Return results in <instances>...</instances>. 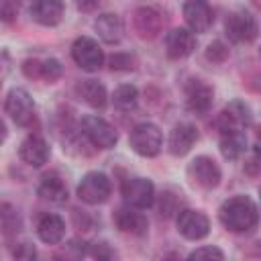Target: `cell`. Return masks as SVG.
<instances>
[{
    "mask_svg": "<svg viewBox=\"0 0 261 261\" xmlns=\"http://www.w3.org/2000/svg\"><path fill=\"white\" fill-rule=\"evenodd\" d=\"M218 218L224 228L232 232H245L257 224L259 210H257V204L249 196H232L220 206Z\"/></svg>",
    "mask_w": 261,
    "mask_h": 261,
    "instance_id": "6da1fadb",
    "label": "cell"
},
{
    "mask_svg": "<svg viewBox=\"0 0 261 261\" xmlns=\"http://www.w3.org/2000/svg\"><path fill=\"white\" fill-rule=\"evenodd\" d=\"M128 145L141 157H155L161 151V145H163V137H161L159 126H155L153 122H141V124H137L130 130Z\"/></svg>",
    "mask_w": 261,
    "mask_h": 261,
    "instance_id": "7a4b0ae2",
    "label": "cell"
},
{
    "mask_svg": "<svg viewBox=\"0 0 261 261\" xmlns=\"http://www.w3.org/2000/svg\"><path fill=\"white\" fill-rule=\"evenodd\" d=\"M188 179L192 186L202 188V190H212L220 184V167L216 165V161L208 155H198L188 163Z\"/></svg>",
    "mask_w": 261,
    "mask_h": 261,
    "instance_id": "3957f363",
    "label": "cell"
},
{
    "mask_svg": "<svg viewBox=\"0 0 261 261\" xmlns=\"http://www.w3.org/2000/svg\"><path fill=\"white\" fill-rule=\"evenodd\" d=\"M4 112L18 126H31L35 122V102L24 88H12L6 94Z\"/></svg>",
    "mask_w": 261,
    "mask_h": 261,
    "instance_id": "277c9868",
    "label": "cell"
},
{
    "mask_svg": "<svg viewBox=\"0 0 261 261\" xmlns=\"http://www.w3.org/2000/svg\"><path fill=\"white\" fill-rule=\"evenodd\" d=\"M224 33L232 43H251L257 39L259 27L251 12L237 10V12L228 14V18L224 22Z\"/></svg>",
    "mask_w": 261,
    "mask_h": 261,
    "instance_id": "5b68a950",
    "label": "cell"
},
{
    "mask_svg": "<svg viewBox=\"0 0 261 261\" xmlns=\"http://www.w3.org/2000/svg\"><path fill=\"white\" fill-rule=\"evenodd\" d=\"M82 135L98 149H112L118 141V135L112 124H108L100 116H84L82 118Z\"/></svg>",
    "mask_w": 261,
    "mask_h": 261,
    "instance_id": "8992f818",
    "label": "cell"
},
{
    "mask_svg": "<svg viewBox=\"0 0 261 261\" xmlns=\"http://www.w3.org/2000/svg\"><path fill=\"white\" fill-rule=\"evenodd\" d=\"M110 196V179L102 171H90L77 184V198L90 206L104 204Z\"/></svg>",
    "mask_w": 261,
    "mask_h": 261,
    "instance_id": "52a82bcc",
    "label": "cell"
},
{
    "mask_svg": "<svg viewBox=\"0 0 261 261\" xmlns=\"http://www.w3.org/2000/svg\"><path fill=\"white\" fill-rule=\"evenodd\" d=\"M71 57L84 71H98L104 63V51L92 37H77L71 45Z\"/></svg>",
    "mask_w": 261,
    "mask_h": 261,
    "instance_id": "ba28073f",
    "label": "cell"
},
{
    "mask_svg": "<svg viewBox=\"0 0 261 261\" xmlns=\"http://www.w3.org/2000/svg\"><path fill=\"white\" fill-rule=\"evenodd\" d=\"M122 196L128 206L145 210V208H151L155 202V188L147 177H128L122 184Z\"/></svg>",
    "mask_w": 261,
    "mask_h": 261,
    "instance_id": "9c48e42d",
    "label": "cell"
},
{
    "mask_svg": "<svg viewBox=\"0 0 261 261\" xmlns=\"http://www.w3.org/2000/svg\"><path fill=\"white\" fill-rule=\"evenodd\" d=\"M251 120H253L251 108L243 100H232L218 114L216 124H218L220 133H224V130H243L245 126L251 124Z\"/></svg>",
    "mask_w": 261,
    "mask_h": 261,
    "instance_id": "30bf717a",
    "label": "cell"
},
{
    "mask_svg": "<svg viewBox=\"0 0 261 261\" xmlns=\"http://www.w3.org/2000/svg\"><path fill=\"white\" fill-rule=\"evenodd\" d=\"M196 49V35L192 29H171L165 35V53L169 59H184Z\"/></svg>",
    "mask_w": 261,
    "mask_h": 261,
    "instance_id": "8fae6325",
    "label": "cell"
},
{
    "mask_svg": "<svg viewBox=\"0 0 261 261\" xmlns=\"http://www.w3.org/2000/svg\"><path fill=\"white\" fill-rule=\"evenodd\" d=\"M177 230L190 241H200L210 232V220L200 210H181L177 214Z\"/></svg>",
    "mask_w": 261,
    "mask_h": 261,
    "instance_id": "7c38bea8",
    "label": "cell"
},
{
    "mask_svg": "<svg viewBox=\"0 0 261 261\" xmlns=\"http://www.w3.org/2000/svg\"><path fill=\"white\" fill-rule=\"evenodd\" d=\"M214 90L202 80H190L186 84V106L194 114H206L212 106Z\"/></svg>",
    "mask_w": 261,
    "mask_h": 261,
    "instance_id": "4fadbf2b",
    "label": "cell"
},
{
    "mask_svg": "<svg viewBox=\"0 0 261 261\" xmlns=\"http://www.w3.org/2000/svg\"><path fill=\"white\" fill-rule=\"evenodd\" d=\"M184 18L188 22V27L194 33H204L210 29L214 16H212V8L206 0H188L184 4Z\"/></svg>",
    "mask_w": 261,
    "mask_h": 261,
    "instance_id": "5bb4252c",
    "label": "cell"
},
{
    "mask_svg": "<svg viewBox=\"0 0 261 261\" xmlns=\"http://www.w3.org/2000/svg\"><path fill=\"white\" fill-rule=\"evenodd\" d=\"M65 12L63 0H35L31 6V18L43 27H55Z\"/></svg>",
    "mask_w": 261,
    "mask_h": 261,
    "instance_id": "9a60e30c",
    "label": "cell"
},
{
    "mask_svg": "<svg viewBox=\"0 0 261 261\" xmlns=\"http://www.w3.org/2000/svg\"><path fill=\"white\" fill-rule=\"evenodd\" d=\"M133 27L141 39H155L161 33V14L151 6H141L135 10Z\"/></svg>",
    "mask_w": 261,
    "mask_h": 261,
    "instance_id": "2e32d148",
    "label": "cell"
},
{
    "mask_svg": "<svg viewBox=\"0 0 261 261\" xmlns=\"http://www.w3.org/2000/svg\"><path fill=\"white\" fill-rule=\"evenodd\" d=\"M139 208L130 206V208H118L114 212V224L120 232H126V234H135V237H141L147 232V216L143 212H137Z\"/></svg>",
    "mask_w": 261,
    "mask_h": 261,
    "instance_id": "e0dca14e",
    "label": "cell"
},
{
    "mask_svg": "<svg viewBox=\"0 0 261 261\" xmlns=\"http://www.w3.org/2000/svg\"><path fill=\"white\" fill-rule=\"evenodd\" d=\"M18 155H20V159H22L27 165H31V167H41V165H45L47 159H49V147H47V143H45L43 137H39V135H29V137L20 143Z\"/></svg>",
    "mask_w": 261,
    "mask_h": 261,
    "instance_id": "ac0fdd59",
    "label": "cell"
},
{
    "mask_svg": "<svg viewBox=\"0 0 261 261\" xmlns=\"http://www.w3.org/2000/svg\"><path fill=\"white\" fill-rule=\"evenodd\" d=\"M196 141H198V128L190 122H179L169 133V143H167L169 153L175 155V157H181L194 147Z\"/></svg>",
    "mask_w": 261,
    "mask_h": 261,
    "instance_id": "d6986e66",
    "label": "cell"
},
{
    "mask_svg": "<svg viewBox=\"0 0 261 261\" xmlns=\"http://www.w3.org/2000/svg\"><path fill=\"white\" fill-rule=\"evenodd\" d=\"M37 194L43 200H49V202H55V204H61V202L67 200V188H65L63 179L57 173L43 175L39 186H37Z\"/></svg>",
    "mask_w": 261,
    "mask_h": 261,
    "instance_id": "ffe728a7",
    "label": "cell"
},
{
    "mask_svg": "<svg viewBox=\"0 0 261 261\" xmlns=\"http://www.w3.org/2000/svg\"><path fill=\"white\" fill-rule=\"evenodd\" d=\"M37 234L47 245H57L65 234V222L57 214H45L37 224Z\"/></svg>",
    "mask_w": 261,
    "mask_h": 261,
    "instance_id": "44dd1931",
    "label": "cell"
},
{
    "mask_svg": "<svg viewBox=\"0 0 261 261\" xmlns=\"http://www.w3.org/2000/svg\"><path fill=\"white\" fill-rule=\"evenodd\" d=\"M75 94L92 108H104L106 106V88L96 80H82L75 86Z\"/></svg>",
    "mask_w": 261,
    "mask_h": 261,
    "instance_id": "7402d4cb",
    "label": "cell"
},
{
    "mask_svg": "<svg viewBox=\"0 0 261 261\" xmlns=\"http://www.w3.org/2000/svg\"><path fill=\"white\" fill-rule=\"evenodd\" d=\"M94 29H96L98 37L104 43H118L120 37H122V20L116 14H110V12L98 16L96 22H94Z\"/></svg>",
    "mask_w": 261,
    "mask_h": 261,
    "instance_id": "603a6c76",
    "label": "cell"
},
{
    "mask_svg": "<svg viewBox=\"0 0 261 261\" xmlns=\"http://www.w3.org/2000/svg\"><path fill=\"white\" fill-rule=\"evenodd\" d=\"M247 149V137L243 130H224L220 137V153L224 159H239Z\"/></svg>",
    "mask_w": 261,
    "mask_h": 261,
    "instance_id": "cb8c5ba5",
    "label": "cell"
},
{
    "mask_svg": "<svg viewBox=\"0 0 261 261\" xmlns=\"http://www.w3.org/2000/svg\"><path fill=\"white\" fill-rule=\"evenodd\" d=\"M137 102H139V92L135 86L130 84H122L114 90L112 94V104L114 108H118L120 112H130L137 108Z\"/></svg>",
    "mask_w": 261,
    "mask_h": 261,
    "instance_id": "d4e9b609",
    "label": "cell"
},
{
    "mask_svg": "<svg viewBox=\"0 0 261 261\" xmlns=\"http://www.w3.org/2000/svg\"><path fill=\"white\" fill-rule=\"evenodd\" d=\"M0 210H2L0 216H2V230H4V234L6 237L8 234H16L20 230V218H18L16 210L10 204H2Z\"/></svg>",
    "mask_w": 261,
    "mask_h": 261,
    "instance_id": "484cf974",
    "label": "cell"
},
{
    "mask_svg": "<svg viewBox=\"0 0 261 261\" xmlns=\"http://www.w3.org/2000/svg\"><path fill=\"white\" fill-rule=\"evenodd\" d=\"M63 75V65L57 61V59H53V57H49V59H43L41 61V80H45V82H55V80H59Z\"/></svg>",
    "mask_w": 261,
    "mask_h": 261,
    "instance_id": "4316f807",
    "label": "cell"
},
{
    "mask_svg": "<svg viewBox=\"0 0 261 261\" xmlns=\"http://www.w3.org/2000/svg\"><path fill=\"white\" fill-rule=\"evenodd\" d=\"M228 57V47L222 43V41H212L208 47H206V59L212 61V63H222L226 61Z\"/></svg>",
    "mask_w": 261,
    "mask_h": 261,
    "instance_id": "83f0119b",
    "label": "cell"
},
{
    "mask_svg": "<svg viewBox=\"0 0 261 261\" xmlns=\"http://www.w3.org/2000/svg\"><path fill=\"white\" fill-rule=\"evenodd\" d=\"M108 63H110L112 69H124V71H128V69L135 67V59H133L128 53H114V55L108 59Z\"/></svg>",
    "mask_w": 261,
    "mask_h": 261,
    "instance_id": "f1b7e54d",
    "label": "cell"
},
{
    "mask_svg": "<svg viewBox=\"0 0 261 261\" xmlns=\"http://www.w3.org/2000/svg\"><path fill=\"white\" fill-rule=\"evenodd\" d=\"M190 259H224V253L216 247H198L190 253Z\"/></svg>",
    "mask_w": 261,
    "mask_h": 261,
    "instance_id": "f546056e",
    "label": "cell"
},
{
    "mask_svg": "<svg viewBox=\"0 0 261 261\" xmlns=\"http://www.w3.org/2000/svg\"><path fill=\"white\" fill-rule=\"evenodd\" d=\"M159 210H161V216H171V214L177 210V198H175L171 192H165V194H161Z\"/></svg>",
    "mask_w": 261,
    "mask_h": 261,
    "instance_id": "4dcf8cb0",
    "label": "cell"
},
{
    "mask_svg": "<svg viewBox=\"0 0 261 261\" xmlns=\"http://www.w3.org/2000/svg\"><path fill=\"white\" fill-rule=\"evenodd\" d=\"M22 71L31 80H41V61L39 59H27L22 63Z\"/></svg>",
    "mask_w": 261,
    "mask_h": 261,
    "instance_id": "1f68e13d",
    "label": "cell"
},
{
    "mask_svg": "<svg viewBox=\"0 0 261 261\" xmlns=\"http://www.w3.org/2000/svg\"><path fill=\"white\" fill-rule=\"evenodd\" d=\"M90 255L96 257V259H110V257H114V253L110 251V247L106 243H94L92 249H90Z\"/></svg>",
    "mask_w": 261,
    "mask_h": 261,
    "instance_id": "d6a6232c",
    "label": "cell"
},
{
    "mask_svg": "<svg viewBox=\"0 0 261 261\" xmlns=\"http://www.w3.org/2000/svg\"><path fill=\"white\" fill-rule=\"evenodd\" d=\"M14 257H16V259H22V261H29V259H35V257H37V253H35L33 245L22 243V245L14 251Z\"/></svg>",
    "mask_w": 261,
    "mask_h": 261,
    "instance_id": "836d02e7",
    "label": "cell"
},
{
    "mask_svg": "<svg viewBox=\"0 0 261 261\" xmlns=\"http://www.w3.org/2000/svg\"><path fill=\"white\" fill-rule=\"evenodd\" d=\"M98 4H100V0H75L77 10H82V12H92Z\"/></svg>",
    "mask_w": 261,
    "mask_h": 261,
    "instance_id": "e575fe53",
    "label": "cell"
},
{
    "mask_svg": "<svg viewBox=\"0 0 261 261\" xmlns=\"http://www.w3.org/2000/svg\"><path fill=\"white\" fill-rule=\"evenodd\" d=\"M8 4H10V2L6 0V2H4V10H2V16H4V20H6V22H8V20H12V16H16V6H14V8H10Z\"/></svg>",
    "mask_w": 261,
    "mask_h": 261,
    "instance_id": "d590c367",
    "label": "cell"
},
{
    "mask_svg": "<svg viewBox=\"0 0 261 261\" xmlns=\"http://www.w3.org/2000/svg\"><path fill=\"white\" fill-rule=\"evenodd\" d=\"M251 88H253L255 92H261V75H257L255 82H251Z\"/></svg>",
    "mask_w": 261,
    "mask_h": 261,
    "instance_id": "8d00e7d4",
    "label": "cell"
},
{
    "mask_svg": "<svg viewBox=\"0 0 261 261\" xmlns=\"http://www.w3.org/2000/svg\"><path fill=\"white\" fill-rule=\"evenodd\" d=\"M259 55H261V47H259Z\"/></svg>",
    "mask_w": 261,
    "mask_h": 261,
    "instance_id": "74e56055",
    "label": "cell"
},
{
    "mask_svg": "<svg viewBox=\"0 0 261 261\" xmlns=\"http://www.w3.org/2000/svg\"><path fill=\"white\" fill-rule=\"evenodd\" d=\"M259 196H261V190H259Z\"/></svg>",
    "mask_w": 261,
    "mask_h": 261,
    "instance_id": "f35d334b",
    "label": "cell"
}]
</instances>
